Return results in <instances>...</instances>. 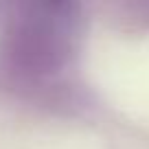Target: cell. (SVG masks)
I'll list each match as a JSON object with an SVG mask.
<instances>
[{"instance_id":"6da1fadb","label":"cell","mask_w":149,"mask_h":149,"mask_svg":"<svg viewBox=\"0 0 149 149\" xmlns=\"http://www.w3.org/2000/svg\"><path fill=\"white\" fill-rule=\"evenodd\" d=\"M70 35H72L70 7H31L29 13L11 26L9 53L22 68L31 72H46L64 61Z\"/></svg>"}]
</instances>
